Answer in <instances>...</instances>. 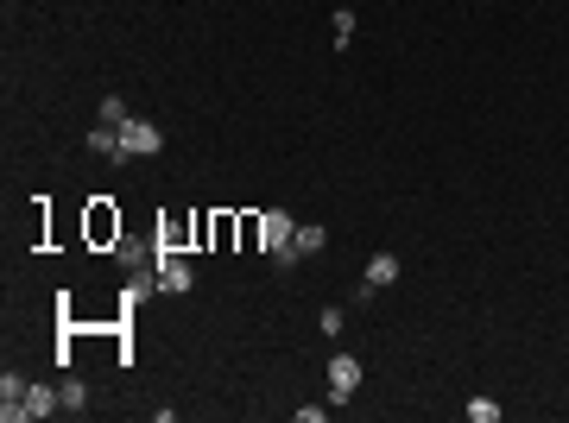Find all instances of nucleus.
I'll return each instance as SVG.
<instances>
[{
    "label": "nucleus",
    "instance_id": "1",
    "mask_svg": "<svg viewBox=\"0 0 569 423\" xmlns=\"http://www.w3.org/2000/svg\"><path fill=\"white\" fill-rule=\"evenodd\" d=\"M291 234H297V221H291L284 209H266V215H260V247L273 253V266H297V253H291Z\"/></svg>",
    "mask_w": 569,
    "mask_h": 423
},
{
    "label": "nucleus",
    "instance_id": "2",
    "mask_svg": "<svg viewBox=\"0 0 569 423\" xmlns=\"http://www.w3.org/2000/svg\"><path fill=\"white\" fill-rule=\"evenodd\" d=\"M152 272H158V290H190L196 284V266L184 260V247H152Z\"/></svg>",
    "mask_w": 569,
    "mask_h": 423
},
{
    "label": "nucleus",
    "instance_id": "3",
    "mask_svg": "<svg viewBox=\"0 0 569 423\" xmlns=\"http://www.w3.org/2000/svg\"><path fill=\"white\" fill-rule=\"evenodd\" d=\"M158 145H165V127L145 121V114H134V121L121 127V158H152Z\"/></svg>",
    "mask_w": 569,
    "mask_h": 423
},
{
    "label": "nucleus",
    "instance_id": "4",
    "mask_svg": "<svg viewBox=\"0 0 569 423\" xmlns=\"http://www.w3.org/2000/svg\"><path fill=\"white\" fill-rule=\"evenodd\" d=\"M361 379H367V367H361L354 354H335V360H329V405H348V398L361 392Z\"/></svg>",
    "mask_w": 569,
    "mask_h": 423
},
{
    "label": "nucleus",
    "instance_id": "5",
    "mask_svg": "<svg viewBox=\"0 0 569 423\" xmlns=\"http://www.w3.org/2000/svg\"><path fill=\"white\" fill-rule=\"evenodd\" d=\"M386 284H399V253H374V260H367L361 297H374V290H386Z\"/></svg>",
    "mask_w": 569,
    "mask_h": 423
},
{
    "label": "nucleus",
    "instance_id": "6",
    "mask_svg": "<svg viewBox=\"0 0 569 423\" xmlns=\"http://www.w3.org/2000/svg\"><path fill=\"white\" fill-rule=\"evenodd\" d=\"M25 392H32V386H25L19 373L0 379V418H6V423H25Z\"/></svg>",
    "mask_w": 569,
    "mask_h": 423
},
{
    "label": "nucleus",
    "instance_id": "7",
    "mask_svg": "<svg viewBox=\"0 0 569 423\" xmlns=\"http://www.w3.org/2000/svg\"><path fill=\"white\" fill-rule=\"evenodd\" d=\"M57 411H64L57 386H32V392H25V418H32V423H38V418H57Z\"/></svg>",
    "mask_w": 569,
    "mask_h": 423
},
{
    "label": "nucleus",
    "instance_id": "8",
    "mask_svg": "<svg viewBox=\"0 0 569 423\" xmlns=\"http://www.w3.org/2000/svg\"><path fill=\"white\" fill-rule=\"evenodd\" d=\"M89 152H95V158L127 164V158H121V127H102V121H95V127H89Z\"/></svg>",
    "mask_w": 569,
    "mask_h": 423
},
{
    "label": "nucleus",
    "instance_id": "9",
    "mask_svg": "<svg viewBox=\"0 0 569 423\" xmlns=\"http://www.w3.org/2000/svg\"><path fill=\"white\" fill-rule=\"evenodd\" d=\"M323 241H329V234H323L316 221H297V234H291V253H297V260H310V253H323Z\"/></svg>",
    "mask_w": 569,
    "mask_h": 423
},
{
    "label": "nucleus",
    "instance_id": "10",
    "mask_svg": "<svg viewBox=\"0 0 569 423\" xmlns=\"http://www.w3.org/2000/svg\"><path fill=\"white\" fill-rule=\"evenodd\" d=\"M57 398H64V411H70V418H76V411H89V386H83V379H64V386H57Z\"/></svg>",
    "mask_w": 569,
    "mask_h": 423
},
{
    "label": "nucleus",
    "instance_id": "11",
    "mask_svg": "<svg viewBox=\"0 0 569 423\" xmlns=\"http://www.w3.org/2000/svg\"><path fill=\"white\" fill-rule=\"evenodd\" d=\"M95 121H102V127H127V121H134V114H127V102H121V95H108V102H102V114H95Z\"/></svg>",
    "mask_w": 569,
    "mask_h": 423
},
{
    "label": "nucleus",
    "instance_id": "12",
    "mask_svg": "<svg viewBox=\"0 0 569 423\" xmlns=\"http://www.w3.org/2000/svg\"><path fill=\"white\" fill-rule=\"evenodd\" d=\"M329 32H335V44H348V38H354V13H348V6H335V19H329Z\"/></svg>",
    "mask_w": 569,
    "mask_h": 423
},
{
    "label": "nucleus",
    "instance_id": "13",
    "mask_svg": "<svg viewBox=\"0 0 569 423\" xmlns=\"http://www.w3.org/2000/svg\"><path fill=\"white\" fill-rule=\"evenodd\" d=\"M115 260H121V266H127V272H140L145 247H134V241H115Z\"/></svg>",
    "mask_w": 569,
    "mask_h": 423
},
{
    "label": "nucleus",
    "instance_id": "14",
    "mask_svg": "<svg viewBox=\"0 0 569 423\" xmlns=\"http://www.w3.org/2000/svg\"><path fill=\"white\" fill-rule=\"evenodd\" d=\"M468 418L474 423H500V405H494V398H468Z\"/></svg>",
    "mask_w": 569,
    "mask_h": 423
},
{
    "label": "nucleus",
    "instance_id": "15",
    "mask_svg": "<svg viewBox=\"0 0 569 423\" xmlns=\"http://www.w3.org/2000/svg\"><path fill=\"white\" fill-rule=\"evenodd\" d=\"M89 234H95V241H108V234H121V228H115V215H108V209H95V215H89Z\"/></svg>",
    "mask_w": 569,
    "mask_h": 423
}]
</instances>
